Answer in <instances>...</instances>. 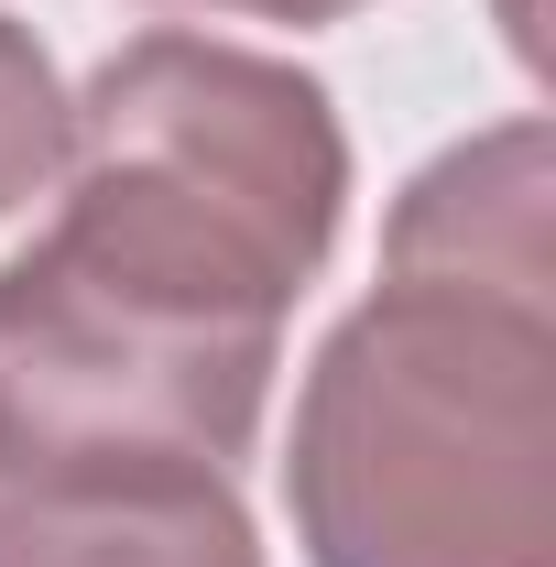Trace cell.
Returning <instances> with one entry per match:
<instances>
[{
	"instance_id": "cell-1",
	"label": "cell",
	"mask_w": 556,
	"mask_h": 567,
	"mask_svg": "<svg viewBox=\"0 0 556 567\" xmlns=\"http://www.w3.org/2000/svg\"><path fill=\"white\" fill-rule=\"evenodd\" d=\"M349 142L317 76L142 33L66 99V208L0 262V447L229 470L284 306L339 251Z\"/></svg>"
},
{
	"instance_id": "cell-2",
	"label": "cell",
	"mask_w": 556,
	"mask_h": 567,
	"mask_svg": "<svg viewBox=\"0 0 556 567\" xmlns=\"http://www.w3.org/2000/svg\"><path fill=\"white\" fill-rule=\"evenodd\" d=\"M546 121L436 153L382 295L306 371L284 502L306 567H556V251Z\"/></svg>"
},
{
	"instance_id": "cell-3",
	"label": "cell",
	"mask_w": 556,
	"mask_h": 567,
	"mask_svg": "<svg viewBox=\"0 0 556 567\" xmlns=\"http://www.w3.org/2000/svg\"><path fill=\"white\" fill-rule=\"evenodd\" d=\"M0 567H262L208 458H44L0 481Z\"/></svg>"
},
{
	"instance_id": "cell-4",
	"label": "cell",
	"mask_w": 556,
	"mask_h": 567,
	"mask_svg": "<svg viewBox=\"0 0 556 567\" xmlns=\"http://www.w3.org/2000/svg\"><path fill=\"white\" fill-rule=\"evenodd\" d=\"M55 175H66V87H55V55L0 11V218L44 197Z\"/></svg>"
},
{
	"instance_id": "cell-5",
	"label": "cell",
	"mask_w": 556,
	"mask_h": 567,
	"mask_svg": "<svg viewBox=\"0 0 556 567\" xmlns=\"http://www.w3.org/2000/svg\"><path fill=\"white\" fill-rule=\"evenodd\" d=\"M175 11H229V22H295L306 33V22H349L360 0H175Z\"/></svg>"
},
{
	"instance_id": "cell-6",
	"label": "cell",
	"mask_w": 556,
	"mask_h": 567,
	"mask_svg": "<svg viewBox=\"0 0 556 567\" xmlns=\"http://www.w3.org/2000/svg\"><path fill=\"white\" fill-rule=\"evenodd\" d=\"M0 481H11V447H0Z\"/></svg>"
}]
</instances>
